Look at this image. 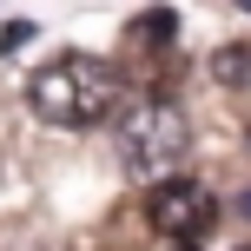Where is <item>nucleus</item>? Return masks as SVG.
Wrapping results in <instances>:
<instances>
[{
  "mask_svg": "<svg viewBox=\"0 0 251 251\" xmlns=\"http://www.w3.org/2000/svg\"><path fill=\"white\" fill-rule=\"evenodd\" d=\"M146 225L165 231L172 245H192V238H205V231L218 225V199L199 178H159V185L146 192Z\"/></svg>",
  "mask_w": 251,
  "mask_h": 251,
  "instance_id": "obj_3",
  "label": "nucleus"
},
{
  "mask_svg": "<svg viewBox=\"0 0 251 251\" xmlns=\"http://www.w3.org/2000/svg\"><path fill=\"white\" fill-rule=\"evenodd\" d=\"M113 152H119V165H126L132 178L159 185V178L192 152V119L178 113L172 100H152V93H146V100L119 106V119H113Z\"/></svg>",
  "mask_w": 251,
  "mask_h": 251,
  "instance_id": "obj_2",
  "label": "nucleus"
},
{
  "mask_svg": "<svg viewBox=\"0 0 251 251\" xmlns=\"http://www.w3.org/2000/svg\"><path fill=\"white\" fill-rule=\"evenodd\" d=\"M212 73H218V79H245V73H251V53H218Z\"/></svg>",
  "mask_w": 251,
  "mask_h": 251,
  "instance_id": "obj_5",
  "label": "nucleus"
},
{
  "mask_svg": "<svg viewBox=\"0 0 251 251\" xmlns=\"http://www.w3.org/2000/svg\"><path fill=\"white\" fill-rule=\"evenodd\" d=\"M245 251H251V245H245Z\"/></svg>",
  "mask_w": 251,
  "mask_h": 251,
  "instance_id": "obj_10",
  "label": "nucleus"
},
{
  "mask_svg": "<svg viewBox=\"0 0 251 251\" xmlns=\"http://www.w3.org/2000/svg\"><path fill=\"white\" fill-rule=\"evenodd\" d=\"M26 106L47 126L79 132V126H100L119 106V79H113V66L93 60V53H60V60H47L26 79Z\"/></svg>",
  "mask_w": 251,
  "mask_h": 251,
  "instance_id": "obj_1",
  "label": "nucleus"
},
{
  "mask_svg": "<svg viewBox=\"0 0 251 251\" xmlns=\"http://www.w3.org/2000/svg\"><path fill=\"white\" fill-rule=\"evenodd\" d=\"M238 212H245V218H251V192H245V199H238Z\"/></svg>",
  "mask_w": 251,
  "mask_h": 251,
  "instance_id": "obj_7",
  "label": "nucleus"
},
{
  "mask_svg": "<svg viewBox=\"0 0 251 251\" xmlns=\"http://www.w3.org/2000/svg\"><path fill=\"white\" fill-rule=\"evenodd\" d=\"M20 40H33V26H26V20H13V26H0V53H13V47H20Z\"/></svg>",
  "mask_w": 251,
  "mask_h": 251,
  "instance_id": "obj_6",
  "label": "nucleus"
},
{
  "mask_svg": "<svg viewBox=\"0 0 251 251\" xmlns=\"http://www.w3.org/2000/svg\"><path fill=\"white\" fill-rule=\"evenodd\" d=\"M178 251H192V245H178Z\"/></svg>",
  "mask_w": 251,
  "mask_h": 251,
  "instance_id": "obj_9",
  "label": "nucleus"
},
{
  "mask_svg": "<svg viewBox=\"0 0 251 251\" xmlns=\"http://www.w3.org/2000/svg\"><path fill=\"white\" fill-rule=\"evenodd\" d=\"M172 26H178V20H172L165 7H159V13H139V20H132V40H146V47H165V40H172Z\"/></svg>",
  "mask_w": 251,
  "mask_h": 251,
  "instance_id": "obj_4",
  "label": "nucleus"
},
{
  "mask_svg": "<svg viewBox=\"0 0 251 251\" xmlns=\"http://www.w3.org/2000/svg\"><path fill=\"white\" fill-rule=\"evenodd\" d=\"M238 7H245V13H251V0H238Z\"/></svg>",
  "mask_w": 251,
  "mask_h": 251,
  "instance_id": "obj_8",
  "label": "nucleus"
}]
</instances>
